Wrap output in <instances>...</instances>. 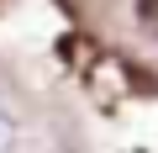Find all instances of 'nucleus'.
I'll list each match as a JSON object with an SVG mask.
<instances>
[{
    "mask_svg": "<svg viewBox=\"0 0 158 153\" xmlns=\"http://www.w3.org/2000/svg\"><path fill=\"white\" fill-rule=\"evenodd\" d=\"M0 153H16V121L0 111Z\"/></svg>",
    "mask_w": 158,
    "mask_h": 153,
    "instance_id": "f257e3e1",
    "label": "nucleus"
}]
</instances>
